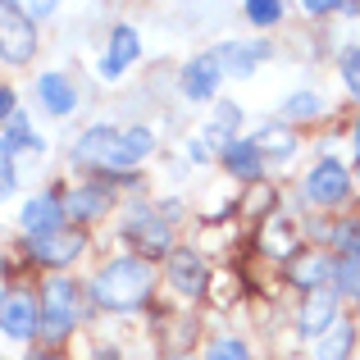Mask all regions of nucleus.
Wrapping results in <instances>:
<instances>
[{
	"label": "nucleus",
	"instance_id": "c85d7f7f",
	"mask_svg": "<svg viewBox=\"0 0 360 360\" xmlns=\"http://www.w3.org/2000/svg\"><path fill=\"white\" fill-rule=\"evenodd\" d=\"M333 9H347V5H333V0H306V14H333Z\"/></svg>",
	"mask_w": 360,
	"mask_h": 360
},
{
	"label": "nucleus",
	"instance_id": "1a4fd4ad",
	"mask_svg": "<svg viewBox=\"0 0 360 360\" xmlns=\"http://www.w3.org/2000/svg\"><path fill=\"white\" fill-rule=\"evenodd\" d=\"M123 238L137 246V260H141V255H165L169 251V224H165V214L137 210L128 219V229H123Z\"/></svg>",
	"mask_w": 360,
	"mask_h": 360
},
{
	"label": "nucleus",
	"instance_id": "7ed1b4c3",
	"mask_svg": "<svg viewBox=\"0 0 360 360\" xmlns=\"http://www.w3.org/2000/svg\"><path fill=\"white\" fill-rule=\"evenodd\" d=\"M37 55V32L23 5H0V60L5 64H27Z\"/></svg>",
	"mask_w": 360,
	"mask_h": 360
},
{
	"label": "nucleus",
	"instance_id": "a211bd4d",
	"mask_svg": "<svg viewBox=\"0 0 360 360\" xmlns=\"http://www.w3.org/2000/svg\"><path fill=\"white\" fill-rule=\"evenodd\" d=\"M352 347H356V328L352 324H333L315 347H310V356H315V360H347Z\"/></svg>",
	"mask_w": 360,
	"mask_h": 360
},
{
	"label": "nucleus",
	"instance_id": "5701e85b",
	"mask_svg": "<svg viewBox=\"0 0 360 360\" xmlns=\"http://www.w3.org/2000/svg\"><path fill=\"white\" fill-rule=\"evenodd\" d=\"M319 105H324L319 91H297V96L283 101V115H288V119H310V115H319Z\"/></svg>",
	"mask_w": 360,
	"mask_h": 360
},
{
	"label": "nucleus",
	"instance_id": "0eeeda50",
	"mask_svg": "<svg viewBox=\"0 0 360 360\" xmlns=\"http://www.w3.org/2000/svg\"><path fill=\"white\" fill-rule=\"evenodd\" d=\"M82 246H87V238H82L78 229H55V233H46V238H32V242H27V255H32L37 264L64 269L73 255H82Z\"/></svg>",
	"mask_w": 360,
	"mask_h": 360
},
{
	"label": "nucleus",
	"instance_id": "72a5a7b5",
	"mask_svg": "<svg viewBox=\"0 0 360 360\" xmlns=\"http://www.w3.org/2000/svg\"><path fill=\"white\" fill-rule=\"evenodd\" d=\"M352 141H356V165H360V119H356V132H352Z\"/></svg>",
	"mask_w": 360,
	"mask_h": 360
},
{
	"label": "nucleus",
	"instance_id": "aec40b11",
	"mask_svg": "<svg viewBox=\"0 0 360 360\" xmlns=\"http://www.w3.org/2000/svg\"><path fill=\"white\" fill-rule=\"evenodd\" d=\"M328 274H333V264H328L324 255H301V260H292V283L306 288V292H315Z\"/></svg>",
	"mask_w": 360,
	"mask_h": 360
},
{
	"label": "nucleus",
	"instance_id": "b1692460",
	"mask_svg": "<svg viewBox=\"0 0 360 360\" xmlns=\"http://www.w3.org/2000/svg\"><path fill=\"white\" fill-rule=\"evenodd\" d=\"M205 360H251V356H246V342H238V338H214L205 347Z\"/></svg>",
	"mask_w": 360,
	"mask_h": 360
},
{
	"label": "nucleus",
	"instance_id": "f8f14e48",
	"mask_svg": "<svg viewBox=\"0 0 360 360\" xmlns=\"http://www.w3.org/2000/svg\"><path fill=\"white\" fill-rule=\"evenodd\" d=\"M219 60H214V51L210 55H196V60H187V69H183V96H192V101H210L214 96V87H219Z\"/></svg>",
	"mask_w": 360,
	"mask_h": 360
},
{
	"label": "nucleus",
	"instance_id": "f03ea898",
	"mask_svg": "<svg viewBox=\"0 0 360 360\" xmlns=\"http://www.w3.org/2000/svg\"><path fill=\"white\" fill-rule=\"evenodd\" d=\"M91 292H96V306H105V310H137L141 301H146V292H150L146 260H137V255L110 260L105 269L96 274Z\"/></svg>",
	"mask_w": 360,
	"mask_h": 360
},
{
	"label": "nucleus",
	"instance_id": "c756f323",
	"mask_svg": "<svg viewBox=\"0 0 360 360\" xmlns=\"http://www.w3.org/2000/svg\"><path fill=\"white\" fill-rule=\"evenodd\" d=\"M9 115H14V91L0 82V119H9Z\"/></svg>",
	"mask_w": 360,
	"mask_h": 360
},
{
	"label": "nucleus",
	"instance_id": "bb28decb",
	"mask_svg": "<svg viewBox=\"0 0 360 360\" xmlns=\"http://www.w3.org/2000/svg\"><path fill=\"white\" fill-rule=\"evenodd\" d=\"M333 278H338V288H342V292H360V255H356V260L333 264Z\"/></svg>",
	"mask_w": 360,
	"mask_h": 360
},
{
	"label": "nucleus",
	"instance_id": "2f4dec72",
	"mask_svg": "<svg viewBox=\"0 0 360 360\" xmlns=\"http://www.w3.org/2000/svg\"><path fill=\"white\" fill-rule=\"evenodd\" d=\"M55 5H27V18H51Z\"/></svg>",
	"mask_w": 360,
	"mask_h": 360
},
{
	"label": "nucleus",
	"instance_id": "f704fd0d",
	"mask_svg": "<svg viewBox=\"0 0 360 360\" xmlns=\"http://www.w3.org/2000/svg\"><path fill=\"white\" fill-rule=\"evenodd\" d=\"M174 360H187V356H174Z\"/></svg>",
	"mask_w": 360,
	"mask_h": 360
},
{
	"label": "nucleus",
	"instance_id": "39448f33",
	"mask_svg": "<svg viewBox=\"0 0 360 360\" xmlns=\"http://www.w3.org/2000/svg\"><path fill=\"white\" fill-rule=\"evenodd\" d=\"M352 196V174L342 160H319L306 174V201L310 205H342Z\"/></svg>",
	"mask_w": 360,
	"mask_h": 360
},
{
	"label": "nucleus",
	"instance_id": "a878e982",
	"mask_svg": "<svg viewBox=\"0 0 360 360\" xmlns=\"http://www.w3.org/2000/svg\"><path fill=\"white\" fill-rule=\"evenodd\" d=\"M342 82H347V91L360 101V46H352V51L342 55Z\"/></svg>",
	"mask_w": 360,
	"mask_h": 360
},
{
	"label": "nucleus",
	"instance_id": "412c9836",
	"mask_svg": "<svg viewBox=\"0 0 360 360\" xmlns=\"http://www.w3.org/2000/svg\"><path fill=\"white\" fill-rule=\"evenodd\" d=\"M23 146H27V150H41V137H32L27 119H23V115H14V128L0 137V160H9L14 150H23Z\"/></svg>",
	"mask_w": 360,
	"mask_h": 360
},
{
	"label": "nucleus",
	"instance_id": "6ab92c4d",
	"mask_svg": "<svg viewBox=\"0 0 360 360\" xmlns=\"http://www.w3.org/2000/svg\"><path fill=\"white\" fill-rule=\"evenodd\" d=\"M224 165H229V174H238V178H255L260 174V150H255V141H229Z\"/></svg>",
	"mask_w": 360,
	"mask_h": 360
},
{
	"label": "nucleus",
	"instance_id": "393cba45",
	"mask_svg": "<svg viewBox=\"0 0 360 360\" xmlns=\"http://www.w3.org/2000/svg\"><path fill=\"white\" fill-rule=\"evenodd\" d=\"M246 18H251L255 27H269V23L283 18V5L278 0H251V5H246Z\"/></svg>",
	"mask_w": 360,
	"mask_h": 360
},
{
	"label": "nucleus",
	"instance_id": "2eb2a0df",
	"mask_svg": "<svg viewBox=\"0 0 360 360\" xmlns=\"http://www.w3.org/2000/svg\"><path fill=\"white\" fill-rule=\"evenodd\" d=\"M264 55H269V46H238V41H229V46L214 51V60H219V73L246 78V73L255 69V60H264Z\"/></svg>",
	"mask_w": 360,
	"mask_h": 360
},
{
	"label": "nucleus",
	"instance_id": "ddd939ff",
	"mask_svg": "<svg viewBox=\"0 0 360 360\" xmlns=\"http://www.w3.org/2000/svg\"><path fill=\"white\" fill-rule=\"evenodd\" d=\"M333 324H338V301H333V292H310L306 306H301V315H297V328L306 338H324Z\"/></svg>",
	"mask_w": 360,
	"mask_h": 360
},
{
	"label": "nucleus",
	"instance_id": "f257e3e1",
	"mask_svg": "<svg viewBox=\"0 0 360 360\" xmlns=\"http://www.w3.org/2000/svg\"><path fill=\"white\" fill-rule=\"evenodd\" d=\"M150 146H155V137L141 123H132V128L96 123V128H87L73 141V160L78 165H101V169H132L137 160L150 155Z\"/></svg>",
	"mask_w": 360,
	"mask_h": 360
},
{
	"label": "nucleus",
	"instance_id": "473e14b6",
	"mask_svg": "<svg viewBox=\"0 0 360 360\" xmlns=\"http://www.w3.org/2000/svg\"><path fill=\"white\" fill-rule=\"evenodd\" d=\"M27 360H64V356H60V352H32Z\"/></svg>",
	"mask_w": 360,
	"mask_h": 360
},
{
	"label": "nucleus",
	"instance_id": "6e6552de",
	"mask_svg": "<svg viewBox=\"0 0 360 360\" xmlns=\"http://www.w3.org/2000/svg\"><path fill=\"white\" fill-rule=\"evenodd\" d=\"M141 55V37H137V27H128V23H119L115 32H110V46H105V55L96 60V73L101 78H123V69H128L132 60Z\"/></svg>",
	"mask_w": 360,
	"mask_h": 360
},
{
	"label": "nucleus",
	"instance_id": "cd10ccee",
	"mask_svg": "<svg viewBox=\"0 0 360 360\" xmlns=\"http://www.w3.org/2000/svg\"><path fill=\"white\" fill-rule=\"evenodd\" d=\"M18 192V178H14V165L9 160H0V201H9V196Z\"/></svg>",
	"mask_w": 360,
	"mask_h": 360
},
{
	"label": "nucleus",
	"instance_id": "4468645a",
	"mask_svg": "<svg viewBox=\"0 0 360 360\" xmlns=\"http://www.w3.org/2000/svg\"><path fill=\"white\" fill-rule=\"evenodd\" d=\"M37 96H41V105L51 110L55 119L73 115V105H78V91H73V82L64 78V73H41V78H37Z\"/></svg>",
	"mask_w": 360,
	"mask_h": 360
},
{
	"label": "nucleus",
	"instance_id": "9d476101",
	"mask_svg": "<svg viewBox=\"0 0 360 360\" xmlns=\"http://www.w3.org/2000/svg\"><path fill=\"white\" fill-rule=\"evenodd\" d=\"M169 283H174L183 297H201L205 283H210V269H205V260L196 251H169Z\"/></svg>",
	"mask_w": 360,
	"mask_h": 360
},
{
	"label": "nucleus",
	"instance_id": "4be33fe9",
	"mask_svg": "<svg viewBox=\"0 0 360 360\" xmlns=\"http://www.w3.org/2000/svg\"><path fill=\"white\" fill-rule=\"evenodd\" d=\"M255 150H260V160L264 155H292V150H297V137H292L288 128H264L260 137H255Z\"/></svg>",
	"mask_w": 360,
	"mask_h": 360
},
{
	"label": "nucleus",
	"instance_id": "f3484780",
	"mask_svg": "<svg viewBox=\"0 0 360 360\" xmlns=\"http://www.w3.org/2000/svg\"><path fill=\"white\" fill-rule=\"evenodd\" d=\"M105 205H110L105 187H78V192L64 196V214L69 219H96V214H105Z\"/></svg>",
	"mask_w": 360,
	"mask_h": 360
},
{
	"label": "nucleus",
	"instance_id": "7c9ffc66",
	"mask_svg": "<svg viewBox=\"0 0 360 360\" xmlns=\"http://www.w3.org/2000/svg\"><path fill=\"white\" fill-rule=\"evenodd\" d=\"M187 155H192L196 165H201V160H205V141H201V137H196V141H187Z\"/></svg>",
	"mask_w": 360,
	"mask_h": 360
},
{
	"label": "nucleus",
	"instance_id": "20e7f679",
	"mask_svg": "<svg viewBox=\"0 0 360 360\" xmlns=\"http://www.w3.org/2000/svg\"><path fill=\"white\" fill-rule=\"evenodd\" d=\"M41 338L46 342H64V333L73 328V319H78V301H73V283L69 278H51L41 292Z\"/></svg>",
	"mask_w": 360,
	"mask_h": 360
},
{
	"label": "nucleus",
	"instance_id": "dca6fc26",
	"mask_svg": "<svg viewBox=\"0 0 360 360\" xmlns=\"http://www.w3.org/2000/svg\"><path fill=\"white\" fill-rule=\"evenodd\" d=\"M238 123H242V110L233 105V101H214V115H210V123H205L201 141L205 146H219V141H229L233 132H238Z\"/></svg>",
	"mask_w": 360,
	"mask_h": 360
},
{
	"label": "nucleus",
	"instance_id": "9b49d317",
	"mask_svg": "<svg viewBox=\"0 0 360 360\" xmlns=\"http://www.w3.org/2000/svg\"><path fill=\"white\" fill-rule=\"evenodd\" d=\"M18 224H23V233H32V238H46V233L64 229V205L55 201V192L27 196V205L18 210Z\"/></svg>",
	"mask_w": 360,
	"mask_h": 360
},
{
	"label": "nucleus",
	"instance_id": "423d86ee",
	"mask_svg": "<svg viewBox=\"0 0 360 360\" xmlns=\"http://www.w3.org/2000/svg\"><path fill=\"white\" fill-rule=\"evenodd\" d=\"M0 333L27 342L32 333H41V306L32 292H5L0 297Z\"/></svg>",
	"mask_w": 360,
	"mask_h": 360
}]
</instances>
